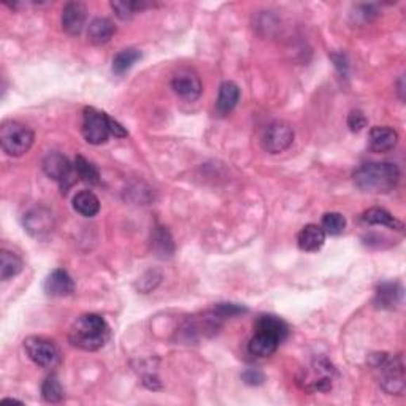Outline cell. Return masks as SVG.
<instances>
[{
  "label": "cell",
  "instance_id": "6da1fadb",
  "mask_svg": "<svg viewBox=\"0 0 406 406\" xmlns=\"http://www.w3.org/2000/svg\"><path fill=\"white\" fill-rule=\"evenodd\" d=\"M110 325L105 319L98 315H83L79 316L69 332V341L72 346L83 351H98L102 349L110 340Z\"/></svg>",
  "mask_w": 406,
  "mask_h": 406
},
{
  "label": "cell",
  "instance_id": "7a4b0ae2",
  "mask_svg": "<svg viewBox=\"0 0 406 406\" xmlns=\"http://www.w3.org/2000/svg\"><path fill=\"white\" fill-rule=\"evenodd\" d=\"M355 186L370 194H387L397 188L400 169L392 162H368L354 173Z\"/></svg>",
  "mask_w": 406,
  "mask_h": 406
},
{
  "label": "cell",
  "instance_id": "3957f363",
  "mask_svg": "<svg viewBox=\"0 0 406 406\" xmlns=\"http://www.w3.org/2000/svg\"><path fill=\"white\" fill-rule=\"evenodd\" d=\"M372 365L379 372V384L391 395H402L405 392L403 362L389 354H374Z\"/></svg>",
  "mask_w": 406,
  "mask_h": 406
},
{
  "label": "cell",
  "instance_id": "277c9868",
  "mask_svg": "<svg viewBox=\"0 0 406 406\" xmlns=\"http://www.w3.org/2000/svg\"><path fill=\"white\" fill-rule=\"evenodd\" d=\"M35 135L32 129L20 121H5L0 127L2 150L11 157H21L32 148Z\"/></svg>",
  "mask_w": 406,
  "mask_h": 406
},
{
  "label": "cell",
  "instance_id": "5b68a950",
  "mask_svg": "<svg viewBox=\"0 0 406 406\" xmlns=\"http://www.w3.org/2000/svg\"><path fill=\"white\" fill-rule=\"evenodd\" d=\"M336 370L325 358H319L311 362L308 370H305L300 383L310 392H327L332 389Z\"/></svg>",
  "mask_w": 406,
  "mask_h": 406
},
{
  "label": "cell",
  "instance_id": "8992f818",
  "mask_svg": "<svg viewBox=\"0 0 406 406\" xmlns=\"http://www.w3.org/2000/svg\"><path fill=\"white\" fill-rule=\"evenodd\" d=\"M24 351L35 365L53 368L59 364L60 353L54 341L45 336H29L24 340Z\"/></svg>",
  "mask_w": 406,
  "mask_h": 406
},
{
  "label": "cell",
  "instance_id": "52a82bcc",
  "mask_svg": "<svg viewBox=\"0 0 406 406\" xmlns=\"http://www.w3.org/2000/svg\"><path fill=\"white\" fill-rule=\"evenodd\" d=\"M110 116L98 110L88 107L83 112V137L91 145H102L108 140L110 135Z\"/></svg>",
  "mask_w": 406,
  "mask_h": 406
},
{
  "label": "cell",
  "instance_id": "ba28073f",
  "mask_svg": "<svg viewBox=\"0 0 406 406\" xmlns=\"http://www.w3.org/2000/svg\"><path fill=\"white\" fill-rule=\"evenodd\" d=\"M294 127L286 121H273L262 137V148L270 155H280L294 143Z\"/></svg>",
  "mask_w": 406,
  "mask_h": 406
},
{
  "label": "cell",
  "instance_id": "9c48e42d",
  "mask_svg": "<svg viewBox=\"0 0 406 406\" xmlns=\"http://www.w3.org/2000/svg\"><path fill=\"white\" fill-rule=\"evenodd\" d=\"M41 167L46 176H49L54 181H58L64 190L72 186L73 167L69 162V159L60 155V152H49V155L43 159Z\"/></svg>",
  "mask_w": 406,
  "mask_h": 406
},
{
  "label": "cell",
  "instance_id": "30bf717a",
  "mask_svg": "<svg viewBox=\"0 0 406 406\" xmlns=\"http://www.w3.org/2000/svg\"><path fill=\"white\" fill-rule=\"evenodd\" d=\"M171 89L176 96L186 98V100H195V98L200 97L203 91L200 78L190 70H180L175 73L173 78H171Z\"/></svg>",
  "mask_w": 406,
  "mask_h": 406
},
{
  "label": "cell",
  "instance_id": "8fae6325",
  "mask_svg": "<svg viewBox=\"0 0 406 406\" xmlns=\"http://www.w3.org/2000/svg\"><path fill=\"white\" fill-rule=\"evenodd\" d=\"M24 227L32 237H46L54 229L53 213L43 207L34 208L24 216Z\"/></svg>",
  "mask_w": 406,
  "mask_h": 406
},
{
  "label": "cell",
  "instance_id": "7c38bea8",
  "mask_svg": "<svg viewBox=\"0 0 406 406\" xmlns=\"http://www.w3.org/2000/svg\"><path fill=\"white\" fill-rule=\"evenodd\" d=\"M43 289L49 297H67L75 291V282L65 270L58 268L46 276Z\"/></svg>",
  "mask_w": 406,
  "mask_h": 406
},
{
  "label": "cell",
  "instance_id": "4fadbf2b",
  "mask_svg": "<svg viewBox=\"0 0 406 406\" xmlns=\"http://www.w3.org/2000/svg\"><path fill=\"white\" fill-rule=\"evenodd\" d=\"M88 10L83 4L69 2L63 10V29L69 35H79L86 26Z\"/></svg>",
  "mask_w": 406,
  "mask_h": 406
},
{
  "label": "cell",
  "instance_id": "5bb4252c",
  "mask_svg": "<svg viewBox=\"0 0 406 406\" xmlns=\"http://www.w3.org/2000/svg\"><path fill=\"white\" fill-rule=\"evenodd\" d=\"M398 143V132L389 126H376L368 133V145L374 152H389Z\"/></svg>",
  "mask_w": 406,
  "mask_h": 406
},
{
  "label": "cell",
  "instance_id": "9a60e30c",
  "mask_svg": "<svg viewBox=\"0 0 406 406\" xmlns=\"http://www.w3.org/2000/svg\"><path fill=\"white\" fill-rule=\"evenodd\" d=\"M297 243L301 251L316 252L321 249L325 243V232L322 230L321 225L308 224L299 232Z\"/></svg>",
  "mask_w": 406,
  "mask_h": 406
},
{
  "label": "cell",
  "instance_id": "2e32d148",
  "mask_svg": "<svg viewBox=\"0 0 406 406\" xmlns=\"http://www.w3.org/2000/svg\"><path fill=\"white\" fill-rule=\"evenodd\" d=\"M280 344L281 341L278 338L268 335L266 332L256 330V334L252 335V338L249 340L248 351L249 354L256 355V358H268V355H272L275 351L278 349Z\"/></svg>",
  "mask_w": 406,
  "mask_h": 406
},
{
  "label": "cell",
  "instance_id": "e0dca14e",
  "mask_svg": "<svg viewBox=\"0 0 406 406\" xmlns=\"http://www.w3.org/2000/svg\"><path fill=\"white\" fill-rule=\"evenodd\" d=\"M114 32H116L114 24L110 21L108 18H96V20H92V22L89 24L88 39L92 45L100 46L112 40Z\"/></svg>",
  "mask_w": 406,
  "mask_h": 406
},
{
  "label": "cell",
  "instance_id": "ac0fdd59",
  "mask_svg": "<svg viewBox=\"0 0 406 406\" xmlns=\"http://www.w3.org/2000/svg\"><path fill=\"white\" fill-rule=\"evenodd\" d=\"M240 100V88L233 81H224L219 86V96L216 100V112L221 116L229 114Z\"/></svg>",
  "mask_w": 406,
  "mask_h": 406
},
{
  "label": "cell",
  "instance_id": "d6986e66",
  "mask_svg": "<svg viewBox=\"0 0 406 406\" xmlns=\"http://www.w3.org/2000/svg\"><path fill=\"white\" fill-rule=\"evenodd\" d=\"M254 330L266 332L268 335H273L275 338H278L281 343L284 341L289 335V325L282 321L281 317L273 315H263L257 317Z\"/></svg>",
  "mask_w": 406,
  "mask_h": 406
},
{
  "label": "cell",
  "instance_id": "ffe728a7",
  "mask_svg": "<svg viewBox=\"0 0 406 406\" xmlns=\"http://www.w3.org/2000/svg\"><path fill=\"white\" fill-rule=\"evenodd\" d=\"M73 208L84 218H94L100 211V200L91 190H81L73 197Z\"/></svg>",
  "mask_w": 406,
  "mask_h": 406
},
{
  "label": "cell",
  "instance_id": "44dd1931",
  "mask_svg": "<svg viewBox=\"0 0 406 406\" xmlns=\"http://www.w3.org/2000/svg\"><path fill=\"white\" fill-rule=\"evenodd\" d=\"M362 219H364V223L370 225H384L393 230H403L402 221L392 216V214L389 211H386L384 208H370V210H367L364 213Z\"/></svg>",
  "mask_w": 406,
  "mask_h": 406
},
{
  "label": "cell",
  "instance_id": "7402d4cb",
  "mask_svg": "<svg viewBox=\"0 0 406 406\" xmlns=\"http://www.w3.org/2000/svg\"><path fill=\"white\" fill-rule=\"evenodd\" d=\"M24 268V262L20 256L7 249L0 252V278L2 281H8L20 275Z\"/></svg>",
  "mask_w": 406,
  "mask_h": 406
},
{
  "label": "cell",
  "instance_id": "603a6c76",
  "mask_svg": "<svg viewBox=\"0 0 406 406\" xmlns=\"http://www.w3.org/2000/svg\"><path fill=\"white\" fill-rule=\"evenodd\" d=\"M402 300V287L397 282H384L378 287L376 305L381 308L392 310Z\"/></svg>",
  "mask_w": 406,
  "mask_h": 406
},
{
  "label": "cell",
  "instance_id": "cb8c5ba5",
  "mask_svg": "<svg viewBox=\"0 0 406 406\" xmlns=\"http://www.w3.org/2000/svg\"><path fill=\"white\" fill-rule=\"evenodd\" d=\"M141 59V53L135 48H126L116 54L113 59V72L116 75H124Z\"/></svg>",
  "mask_w": 406,
  "mask_h": 406
},
{
  "label": "cell",
  "instance_id": "d4e9b609",
  "mask_svg": "<svg viewBox=\"0 0 406 406\" xmlns=\"http://www.w3.org/2000/svg\"><path fill=\"white\" fill-rule=\"evenodd\" d=\"M73 169H75V175L86 184H98V181H100L98 169L83 156H77Z\"/></svg>",
  "mask_w": 406,
  "mask_h": 406
},
{
  "label": "cell",
  "instance_id": "484cf974",
  "mask_svg": "<svg viewBox=\"0 0 406 406\" xmlns=\"http://www.w3.org/2000/svg\"><path fill=\"white\" fill-rule=\"evenodd\" d=\"M41 397L48 403H60L64 400V387L56 374H49L41 384Z\"/></svg>",
  "mask_w": 406,
  "mask_h": 406
},
{
  "label": "cell",
  "instance_id": "4316f807",
  "mask_svg": "<svg viewBox=\"0 0 406 406\" xmlns=\"http://www.w3.org/2000/svg\"><path fill=\"white\" fill-rule=\"evenodd\" d=\"M321 227L325 235H341L346 229V218L340 213H327L322 216Z\"/></svg>",
  "mask_w": 406,
  "mask_h": 406
},
{
  "label": "cell",
  "instance_id": "83f0119b",
  "mask_svg": "<svg viewBox=\"0 0 406 406\" xmlns=\"http://www.w3.org/2000/svg\"><path fill=\"white\" fill-rule=\"evenodd\" d=\"M148 7V4L143 2H133V0H129V2H124V0H118V2H112V8L114 10V13L121 20H131V18L138 13V11L145 10Z\"/></svg>",
  "mask_w": 406,
  "mask_h": 406
},
{
  "label": "cell",
  "instance_id": "f1b7e54d",
  "mask_svg": "<svg viewBox=\"0 0 406 406\" xmlns=\"http://www.w3.org/2000/svg\"><path fill=\"white\" fill-rule=\"evenodd\" d=\"M152 244H155V249L161 257L170 256L173 252V240H171L165 227H157L155 237H152Z\"/></svg>",
  "mask_w": 406,
  "mask_h": 406
},
{
  "label": "cell",
  "instance_id": "f546056e",
  "mask_svg": "<svg viewBox=\"0 0 406 406\" xmlns=\"http://www.w3.org/2000/svg\"><path fill=\"white\" fill-rule=\"evenodd\" d=\"M368 121L365 118V114L355 110V112H351L348 116V127L351 129V132H360L362 129L367 127Z\"/></svg>",
  "mask_w": 406,
  "mask_h": 406
},
{
  "label": "cell",
  "instance_id": "4dcf8cb0",
  "mask_svg": "<svg viewBox=\"0 0 406 406\" xmlns=\"http://www.w3.org/2000/svg\"><path fill=\"white\" fill-rule=\"evenodd\" d=\"M214 313H218L221 317H227V316H237L242 315V313H246V308L233 303H219L218 306H214Z\"/></svg>",
  "mask_w": 406,
  "mask_h": 406
},
{
  "label": "cell",
  "instance_id": "1f68e13d",
  "mask_svg": "<svg viewBox=\"0 0 406 406\" xmlns=\"http://www.w3.org/2000/svg\"><path fill=\"white\" fill-rule=\"evenodd\" d=\"M242 379L244 381L248 386H261L263 381H266V376H263V373L259 370H246L242 374Z\"/></svg>",
  "mask_w": 406,
  "mask_h": 406
},
{
  "label": "cell",
  "instance_id": "d6a6232c",
  "mask_svg": "<svg viewBox=\"0 0 406 406\" xmlns=\"http://www.w3.org/2000/svg\"><path fill=\"white\" fill-rule=\"evenodd\" d=\"M110 132H112V135H114L116 138H124L127 137V131L124 127H122L118 121H114L113 118L110 119Z\"/></svg>",
  "mask_w": 406,
  "mask_h": 406
},
{
  "label": "cell",
  "instance_id": "836d02e7",
  "mask_svg": "<svg viewBox=\"0 0 406 406\" xmlns=\"http://www.w3.org/2000/svg\"><path fill=\"white\" fill-rule=\"evenodd\" d=\"M4 403H21L22 405V402H18V400H15V398H5Z\"/></svg>",
  "mask_w": 406,
  "mask_h": 406
}]
</instances>
